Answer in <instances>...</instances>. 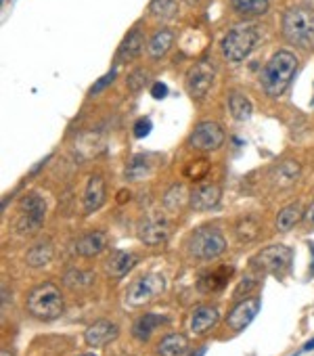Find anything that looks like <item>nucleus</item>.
<instances>
[{
	"instance_id": "4468645a",
	"label": "nucleus",
	"mask_w": 314,
	"mask_h": 356,
	"mask_svg": "<svg viewBox=\"0 0 314 356\" xmlns=\"http://www.w3.org/2000/svg\"><path fill=\"white\" fill-rule=\"evenodd\" d=\"M107 233L105 230H92L76 241V252L84 258H92V256H99L105 248H107Z\"/></svg>"
},
{
	"instance_id": "f704fd0d",
	"label": "nucleus",
	"mask_w": 314,
	"mask_h": 356,
	"mask_svg": "<svg viewBox=\"0 0 314 356\" xmlns=\"http://www.w3.org/2000/svg\"><path fill=\"white\" fill-rule=\"evenodd\" d=\"M147 78H149L147 70H137V72H133V74L128 76V88H130L133 92L143 90L145 84H147Z\"/></svg>"
},
{
	"instance_id": "f8f14e48",
	"label": "nucleus",
	"mask_w": 314,
	"mask_h": 356,
	"mask_svg": "<svg viewBox=\"0 0 314 356\" xmlns=\"http://www.w3.org/2000/svg\"><path fill=\"white\" fill-rule=\"evenodd\" d=\"M258 313H260V298L243 300V302H239V304L230 310V315H228V319H226V325H228L233 331H243L251 321L256 319Z\"/></svg>"
},
{
	"instance_id": "ea45409f",
	"label": "nucleus",
	"mask_w": 314,
	"mask_h": 356,
	"mask_svg": "<svg viewBox=\"0 0 314 356\" xmlns=\"http://www.w3.org/2000/svg\"><path fill=\"white\" fill-rule=\"evenodd\" d=\"M128 199H130V191L128 189H121L117 193V204H124V201H128Z\"/></svg>"
},
{
	"instance_id": "6e6552de",
	"label": "nucleus",
	"mask_w": 314,
	"mask_h": 356,
	"mask_svg": "<svg viewBox=\"0 0 314 356\" xmlns=\"http://www.w3.org/2000/svg\"><path fill=\"white\" fill-rule=\"evenodd\" d=\"M164 287H166V281L161 275H147L130 287L126 300H128L130 306H143V304L155 300L157 295L164 291Z\"/></svg>"
},
{
	"instance_id": "1a4fd4ad",
	"label": "nucleus",
	"mask_w": 314,
	"mask_h": 356,
	"mask_svg": "<svg viewBox=\"0 0 314 356\" xmlns=\"http://www.w3.org/2000/svg\"><path fill=\"white\" fill-rule=\"evenodd\" d=\"M224 143V130L216 122H199L191 137H188V145L199 151H218Z\"/></svg>"
},
{
	"instance_id": "39448f33",
	"label": "nucleus",
	"mask_w": 314,
	"mask_h": 356,
	"mask_svg": "<svg viewBox=\"0 0 314 356\" xmlns=\"http://www.w3.org/2000/svg\"><path fill=\"white\" fill-rule=\"evenodd\" d=\"M226 237L214 226L197 228L188 239V252L199 260H214L226 252Z\"/></svg>"
},
{
	"instance_id": "c03bdc74",
	"label": "nucleus",
	"mask_w": 314,
	"mask_h": 356,
	"mask_svg": "<svg viewBox=\"0 0 314 356\" xmlns=\"http://www.w3.org/2000/svg\"><path fill=\"white\" fill-rule=\"evenodd\" d=\"M3 356H11V354H9L7 350H3Z\"/></svg>"
},
{
	"instance_id": "20e7f679",
	"label": "nucleus",
	"mask_w": 314,
	"mask_h": 356,
	"mask_svg": "<svg viewBox=\"0 0 314 356\" xmlns=\"http://www.w3.org/2000/svg\"><path fill=\"white\" fill-rule=\"evenodd\" d=\"M260 40V32L256 26H237L233 28L224 40H222V52L228 61L239 63L243 59L254 50V46Z\"/></svg>"
},
{
	"instance_id": "f257e3e1",
	"label": "nucleus",
	"mask_w": 314,
	"mask_h": 356,
	"mask_svg": "<svg viewBox=\"0 0 314 356\" xmlns=\"http://www.w3.org/2000/svg\"><path fill=\"white\" fill-rule=\"evenodd\" d=\"M297 70V57L289 50H279L271 57V61L262 74V86L268 97H281Z\"/></svg>"
},
{
	"instance_id": "f3484780",
	"label": "nucleus",
	"mask_w": 314,
	"mask_h": 356,
	"mask_svg": "<svg viewBox=\"0 0 314 356\" xmlns=\"http://www.w3.org/2000/svg\"><path fill=\"white\" fill-rule=\"evenodd\" d=\"M143 44H145V38L139 30H133L128 36L124 38V42L119 44L117 48V55H115V61L117 63H126V61H133L137 59L143 50Z\"/></svg>"
},
{
	"instance_id": "a18cd8bd",
	"label": "nucleus",
	"mask_w": 314,
	"mask_h": 356,
	"mask_svg": "<svg viewBox=\"0 0 314 356\" xmlns=\"http://www.w3.org/2000/svg\"><path fill=\"white\" fill-rule=\"evenodd\" d=\"M310 250H312V256H314V246H312V248H310Z\"/></svg>"
},
{
	"instance_id": "412c9836",
	"label": "nucleus",
	"mask_w": 314,
	"mask_h": 356,
	"mask_svg": "<svg viewBox=\"0 0 314 356\" xmlns=\"http://www.w3.org/2000/svg\"><path fill=\"white\" fill-rule=\"evenodd\" d=\"M233 275V268L228 266V268H218V270H212V273H208V275H204L202 279H199V283H197V287H199V291L202 293H212V291H218V289H222L226 283H228V277Z\"/></svg>"
},
{
	"instance_id": "2f4dec72",
	"label": "nucleus",
	"mask_w": 314,
	"mask_h": 356,
	"mask_svg": "<svg viewBox=\"0 0 314 356\" xmlns=\"http://www.w3.org/2000/svg\"><path fill=\"white\" fill-rule=\"evenodd\" d=\"M208 172H210V161L204 159V157L188 161V164L184 166V170H182V174H184L186 178H191V181H195V183L202 181V178H206Z\"/></svg>"
},
{
	"instance_id": "473e14b6",
	"label": "nucleus",
	"mask_w": 314,
	"mask_h": 356,
	"mask_svg": "<svg viewBox=\"0 0 314 356\" xmlns=\"http://www.w3.org/2000/svg\"><path fill=\"white\" fill-rule=\"evenodd\" d=\"M95 281V275L92 273H86V270H68L66 277H63V283H66L70 289H80V287H88L90 283Z\"/></svg>"
},
{
	"instance_id": "ddd939ff",
	"label": "nucleus",
	"mask_w": 314,
	"mask_h": 356,
	"mask_svg": "<svg viewBox=\"0 0 314 356\" xmlns=\"http://www.w3.org/2000/svg\"><path fill=\"white\" fill-rule=\"evenodd\" d=\"M117 335H119V329H117L115 323H111V321H97V323H92V325L86 329L84 339H86L88 346L101 348V346L113 342Z\"/></svg>"
},
{
	"instance_id": "e433bc0d",
	"label": "nucleus",
	"mask_w": 314,
	"mask_h": 356,
	"mask_svg": "<svg viewBox=\"0 0 314 356\" xmlns=\"http://www.w3.org/2000/svg\"><path fill=\"white\" fill-rule=\"evenodd\" d=\"M113 76H115V72H111V74H107V76H103V80L101 82H97L95 86H92V90H90V95H97V92H101L107 84H111L113 82Z\"/></svg>"
},
{
	"instance_id": "a211bd4d",
	"label": "nucleus",
	"mask_w": 314,
	"mask_h": 356,
	"mask_svg": "<svg viewBox=\"0 0 314 356\" xmlns=\"http://www.w3.org/2000/svg\"><path fill=\"white\" fill-rule=\"evenodd\" d=\"M139 262V256L137 254H130V252H113L105 264L107 273L115 279L124 277L126 273H128L135 264Z\"/></svg>"
},
{
	"instance_id": "f03ea898",
	"label": "nucleus",
	"mask_w": 314,
	"mask_h": 356,
	"mask_svg": "<svg viewBox=\"0 0 314 356\" xmlns=\"http://www.w3.org/2000/svg\"><path fill=\"white\" fill-rule=\"evenodd\" d=\"M63 295L55 283H42L28 295V313L40 321H55L63 315Z\"/></svg>"
},
{
	"instance_id": "aec40b11",
	"label": "nucleus",
	"mask_w": 314,
	"mask_h": 356,
	"mask_svg": "<svg viewBox=\"0 0 314 356\" xmlns=\"http://www.w3.org/2000/svg\"><path fill=\"white\" fill-rule=\"evenodd\" d=\"M164 323H166V317L147 313V315H143L141 319L135 321V325H133V335H135L137 339H141V342H147V339L153 335V331L159 329V325H164Z\"/></svg>"
},
{
	"instance_id": "37998d69",
	"label": "nucleus",
	"mask_w": 314,
	"mask_h": 356,
	"mask_svg": "<svg viewBox=\"0 0 314 356\" xmlns=\"http://www.w3.org/2000/svg\"><path fill=\"white\" fill-rule=\"evenodd\" d=\"M80 356H97V354H92V352H86V354H80Z\"/></svg>"
},
{
	"instance_id": "4c0bfd02",
	"label": "nucleus",
	"mask_w": 314,
	"mask_h": 356,
	"mask_svg": "<svg viewBox=\"0 0 314 356\" xmlns=\"http://www.w3.org/2000/svg\"><path fill=\"white\" fill-rule=\"evenodd\" d=\"M151 92H153V97H155V99H164V97L168 95V88H166V84L157 82V84H153Z\"/></svg>"
},
{
	"instance_id": "c756f323",
	"label": "nucleus",
	"mask_w": 314,
	"mask_h": 356,
	"mask_svg": "<svg viewBox=\"0 0 314 356\" xmlns=\"http://www.w3.org/2000/svg\"><path fill=\"white\" fill-rule=\"evenodd\" d=\"M186 201H191V193L186 191L184 185H174V187L166 193V197H164V206L170 208V210H176V212L182 210V206H184Z\"/></svg>"
},
{
	"instance_id": "a878e982",
	"label": "nucleus",
	"mask_w": 314,
	"mask_h": 356,
	"mask_svg": "<svg viewBox=\"0 0 314 356\" xmlns=\"http://www.w3.org/2000/svg\"><path fill=\"white\" fill-rule=\"evenodd\" d=\"M300 220H302V206H300V204H289V206H285V208L279 212V216H277V228H279L281 233H287V230H291Z\"/></svg>"
},
{
	"instance_id": "7ed1b4c3",
	"label": "nucleus",
	"mask_w": 314,
	"mask_h": 356,
	"mask_svg": "<svg viewBox=\"0 0 314 356\" xmlns=\"http://www.w3.org/2000/svg\"><path fill=\"white\" fill-rule=\"evenodd\" d=\"M283 34L297 48H314V13L308 9H289L283 15Z\"/></svg>"
},
{
	"instance_id": "9d476101",
	"label": "nucleus",
	"mask_w": 314,
	"mask_h": 356,
	"mask_svg": "<svg viewBox=\"0 0 314 356\" xmlns=\"http://www.w3.org/2000/svg\"><path fill=\"white\" fill-rule=\"evenodd\" d=\"M214 76H216V70L210 61H199L188 70L186 88H188V92H191V97L204 99L214 84Z\"/></svg>"
},
{
	"instance_id": "6ab92c4d",
	"label": "nucleus",
	"mask_w": 314,
	"mask_h": 356,
	"mask_svg": "<svg viewBox=\"0 0 314 356\" xmlns=\"http://www.w3.org/2000/svg\"><path fill=\"white\" fill-rule=\"evenodd\" d=\"M218 323V308L214 306H199L191 317V331L195 335L208 333Z\"/></svg>"
},
{
	"instance_id": "7c9ffc66",
	"label": "nucleus",
	"mask_w": 314,
	"mask_h": 356,
	"mask_svg": "<svg viewBox=\"0 0 314 356\" xmlns=\"http://www.w3.org/2000/svg\"><path fill=\"white\" fill-rule=\"evenodd\" d=\"M151 172V164L147 161V155H135L126 168V178L128 181H143V178Z\"/></svg>"
},
{
	"instance_id": "cd10ccee",
	"label": "nucleus",
	"mask_w": 314,
	"mask_h": 356,
	"mask_svg": "<svg viewBox=\"0 0 314 356\" xmlns=\"http://www.w3.org/2000/svg\"><path fill=\"white\" fill-rule=\"evenodd\" d=\"M237 239L243 241V244H249V241H256L258 235H260V222L256 218H243L237 222Z\"/></svg>"
},
{
	"instance_id": "b1692460",
	"label": "nucleus",
	"mask_w": 314,
	"mask_h": 356,
	"mask_svg": "<svg viewBox=\"0 0 314 356\" xmlns=\"http://www.w3.org/2000/svg\"><path fill=\"white\" fill-rule=\"evenodd\" d=\"M172 44H174V32L172 30H159L151 36L147 48H149V55L153 59H159L172 48Z\"/></svg>"
},
{
	"instance_id": "c85d7f7f",
	"label": "nucleus",
	"mask_w": 314,
	"mask_h": 356,
	"mask_svg": "<svg viewBox=\"0 0 314 356\" xmlns=\"http://www.w3.org/2000/svg\"><path fill=\"white\" fill-rule=\"evenodd\" d=\"M230 5L241 15H264L268 11V0H230Z\"/></svg>"
},
{
	"instance_id": "bb28decb",
	"label": "nucleus",
	"mask_w": 314,
	"mask_h": 356,
	"mask_svg": "<svg viewBox=\"0 0 314 356\" xmlns=\"http://www.w3.org/2000/svg\"><path fill=\"white\" fill-rule=\"evenodd\" d=\"M52 260V248L50 244H38L34 248H30V252L26 254V264L32 268H40L46 266Z\"/></svg>"
},
{
	"instance_id": "79ce46f5",
	"label": "nucleus",
	"mask_w": 314,
	"mask_h": 356,
	"mask_svg": "<svg viewBox=\"0 0 314 356\" xmlns=\"http://www.w3.org/2000/svg\"><path fill=\"white\" fill-rule=\"evenodd\" d=\"M204 354H206V348H202V350H197V352H195L193 356H204Z\"/></svg>"
},
{
	"instance_id": "9b49d317",
	"label": "nucleus",
	"mask_w": 314,
	"mask_h": 356,
	"mask_svg": "<svg viewBox=\"0 0 314 356\" xmlns=\"http://www.w3.org/2000/svg\"><path fill=\"white\" fill-rule=\"evenodd\" d=\"M168 235H170V224L159 214H149L139 226V237L145 246H159L168 239Z\"/></svg>"
},
{
	"instance_id": "c9c22d12",
	"label": "nucleus",
	"mask_w": 314,
	"mask_h": 356,
	"mask_svg": "<svg viewBox=\"0 0 314 356\" xmlns=\"http://www.w3.org/2000/svg\"><path fill=\"white\" fill-rule=\"evenodd\" d=\"M149 132H151V120H147V117H145V120H139L137 126H135V137L137 139H143Z\"/></svg>"
},
{
	"instance_id": "72a5a7b5",
	"label": "nucleus",
	"mask_w": 314,
	"mask_h": 356,
	"mask_svg": "<svg viewBox=\"0 0 314 356\" xmlns=\"http://www.w3.org/2000/svg\"><path fill=\"white\" fill-rule=\"evenodd\" d=\"M151 13L159 19H172L178 13V5H176V0H153Z\"/></svg>"
},
{
	"instance_id": "dca6fc26",
	"label": "nucleus",
	"mask_w": 314,
	"mask_h": 356,
	"mask_svg": "<svg viewBox=\"0 0 314 356\" xmlns=\"http://www.w3.org/2000/svg\"><path fill=\"white\" fill-rule=\"evenodd\" d=\"M220 187L218 185H202L197 187L193 193H191V208L197 210V212H206V210H212L218 206L220 201Z\"/></svg>"
},
{
	"instance_id": "5701e85b",
	"label": "nucleus",
	"mask_w": 314,
	"mask_h": 356,
	"mask_svg": "<svg viewBox=\"0 0 314 356\" xmlns=\"http://www.w3.org/2000/svg\"><path fill=\"white\" fill-rule=\"evenodd\" d=\"M228 109H230V115L235 117L237 122H245L251 117V111H254V107H251L249 99L241 92H230L228 95Z\"/></svg>"
},
{
	"instance_id": "0eeeda50",
	"label": "nucleus",
	"mask_w": 314,
	"mask_h": 356,
	"mask_svg": "<svg viewBox=\"0 0 314 356\" xmlns=\"http://www.w3.org/2000/svg\"><path fill=\"white\" fill-rule=\"evenodd\" d=\"M291 262H293V250L287 246H271L254 256V266L275 275L285 273L291 266Z\"/></svg>"
},
{
	"instance_id": "a19ab883",
	"label": "nucleus",
	"mask_w": 314,
	"mask_h": 356,
	"mask_svg": "<svg viewBox=\"0 0 314 356\" xmlns=\"http://www.w3.org/2000/svg\"><path fill=\"white\" fill-rule=\"evenodd\" d=\"M304 350H314V337H312V339H310V342L304 346Z\"/></svg>"
},
{
	"instance_id": "393cba45",
	"label": "nucleus",
	"mask_w": 314,
	"mask_h": 356,
	"mask_svg": "<svg viewBox=\"0 0 314 356\" xmlns=\"http://www.w3.org/2000/svg\"><path fill=\"white\" fill-rule=\"evenodd\" d=\"M300 176V164L297 161H283L277 170H275V176H273V183L277 187H289L295 183V178Z\"/></svg>"
},
{
	"instance_id": "58836bf2",
	"label": "nucleus",
	"mask_w": 314,
	"mask_h": 356,
	"mask_svg": "<svg viewBox=\"0 0 314 356\" xmlns=\"http://www.w3.org/2000/svg\"><path fill=\"white\" fill-rule=\"evenodd\" d=\"M306 222H308L310 226H314V201H312L310 208L306 210Z\"/></svg>"
},
{
	"instance_id": "423d86ee",
	"label": "nucleus",
	"mask_w": 314,
	"mask_h": 356,
	"mask_svg": "<svg viewBox=\"0 0 314 356\" xmlns=\"http://www.w3.org/2000/svg\"><path fill=\"white\" fill-rule=\"evenodd\" d=\"M46 216V204L38 193H30L21 199L19 204V222L17 228L19 233L32 235L40 228V224L44 222Z\"/></svg>"
},
{
	"instance_id": "4be33fe9",
	"label": "nucleus",
	"mask_w": 314,
	"mask_h": 356,
	"mask_svg": "<svg viewBox=\"0 0 314 356\" xmlns=\"http://www.w3.org/2000/svg\"><path fill=\"white\" fill-rule=\"evenodd\" d=\"M186 350H188V339L182 333H170L157 346L159 356H182Z\"/></svg>"
},
{
	"instance_id": "2eb2a0df",
	"label": "nucleus",
	"mask_w": 314,
	"mask_h": 356,
	"mask_svg": "<svg viewBox=\"0 0 314 356\" xmlns=\"http://www.w3.org/2000/svg\"><path fill=\"white\" fill-rule=\"evenodd\" d=\"M103 204H105V181L99 174H95L88 178V185L84 191V214L97 212Z\"/></svg>"
}]
</instances>
